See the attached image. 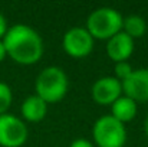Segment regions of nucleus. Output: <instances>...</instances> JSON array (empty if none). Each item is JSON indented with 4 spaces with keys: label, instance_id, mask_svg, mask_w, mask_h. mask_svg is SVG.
Listing matches in <instances>:
<instances>
[{
    "label": "nucleus",
    "instance_id": "6e6552de",
    "mask_svg": "<svg viewBox=\"0 0 148 147\" xmlns=\"http://www.w3.org/2000/svg\"><path fill=\"white\" fill-rule=\"evenodd\" d=\"M121 84L124 95L130 97L135 102L148 101V68L134 69L132 74Z\"/></svg>",
    "mask_w": 148,
    "mask_h": 147
},
{
    "label": "nucleus",
    "instance_id": "a211bd4d",
    "mask_svg": "<svg viewBox=\"0 0 148 147\" xmlns=\"http://www.w3.org/2000/svg\"><path fill=\"white\" fill-rule=\"evenodd\" d=\"M144 133H145V137H147V140H148V114H147V117H145V120H144Z\"/></svg>",
    "mask_w": 148,
    "mask_h": 147
},
{
    "label": "nucleus",
    "instance_id": "f3484780",
    "mask_svg": "<svg viewBox=\"0 0 148 147\" xmlns=\"http://www.w3.org/2000/svg\"><path fill=\"white\" fill-rule=\"evenodd\" d=\"M7 58V53H6V48L3 45V41H0V63Z\"/></svg>",
    "mask_w": 148,
    "mask_h": 147
},
{
    "label": "nucleus",
    "instance_id": "ddd939ff",
    "mask_svg": "<svg viewBox=\"0 0 148 147\" xmlns=\"http://www.w3.org/2000/svg\"><path fill=\"white\" fill-rule=\"evenodd\" d=\"M12 102H13L12 88L6 82L0 81V115L9 111V108L12 107Z\"/></svg>",
    "mask_w": 148,
    "mask_h": 147
},
{
    "label": "nucleus",
    "instance_id": "f257e3e1",
    "mask_svg": "<svg viewBox=\"0 0 148 147\" xmlns=\"http://www.w3.org/2000/svg\"><path fill=\"white\" fill-rule=\"evenodd\" d=\"M7 58L19 65H35L43 56V39L30 26L17 23L7 29L1 39Z\"/></svg>",
    "mask_w": 148,
    "mask_h": 147
},
{
    "label": "nucleus",
    "instance_id": "dca6fc26",
    "mask_svg": "<svg viewBox=\"0 0 148 147\" xmlns=\"http://www.w3.org/2000/svg\"><path fill=\"white\" fill-rule=\"evenodd\" d=\"M7 29H9L7 20H6V17L3 16V13L0 12V41H1V39L4 38V35H6Z\"/></svg>",
    "mask_w": 148,
    "mask_h": 147
},
{
    "label": "nucleus",
    "instance_id": "f03ea898",
    "mask_svg": "<svg viewBox=\"0 0 148 147\" xmlns=\"http://www.w3.org/2000/svg\"><path fill=\"white\" fill-rule=\"evenodd\" d=\"M69 90V79L60 66H46L35 81L36 95L40 97L48 105L62 101Z\"/></svg>",
    "mask_w": 148,
    "mask_h": 147
},
{
    "label": "nucleus",
    "instance_id": "2eb2a0df",
    "mask_svg": "<svg viewBox=\"0 0 148 147\" xmlns=\"http://www.w3.org/2000/svg\"><path fill=\"white\" fill-rule=\"evenodd\" d=\"M69 147H95L89 140H86V139H76V140H73L72 143H71V146Z\"/></svg>",
    "mask_w": 148,
    "mask_h": 147
},
{
    "label": "nucleus",
    "instance_id": "423d86ee",
    "mask_svg": "<svg viewBox=\"0 0 148 147\" xmlns=\"http://www.w3.org/2000/svg\"><path fill=\"white\" fill-rule=\"evenodd\" d=\"M95 46V39L91 36V33L81 26L71 28L65 32L62 38V48L63 50L75 59H84L86 58Z\"/></svg>",
    "mask_w": 148,
    "mask_h": 147
},
{
    "label": "nucleus",
    "instance_id": "20e7f679",
    "mask_svg": "<svg viewBox=\"0 0 148 147\" xmlns=\"http://www.w3.org/2000/svg\"><path fill=\"white\" fill-rule=\"evenodd\" d=\"M92 137L98 147H124L127 143L125 124L115 120L111 114L102 115L94 123Z\"/></svg>",
    "mask_w": 148,
    "mask_h": 147
},
{
    "label": "nucleus",
    "instance_id": "39448f33",
    "mask_svg": "<svg viewBox=\"0 0 148 147\" xmlns=\"http://www.w3.org/2000/svg\"><path fill=\"white\" fill-rule=\"evenodd\" d=\"M29 137L25 121L10 112L0 115V147H22Z\"/></svg>",
    "mask_w": 148,
    "mask_h": 147
},
{
    "label": "nucleus",
    "instance_id": "f8f14e48",
    "mask_svg": "<svg viewBox=\"0 0 148 147\" xmlns=\"http://www.w3.org/2000/svg\"><path fill=\"white\" fill-rule=\"evenodd\" d=\"M122 32L134 41L140 39L147 32V22L144 20V17H141L138 14H130V16L124 17Z\"/></svg>",
    "mask_w": 148,
    "mask_h": 147
},
{
    "label": "nucleus",
    "instance_id": "9d476101",
    "mask_svg": "<svg viewBox=\"0 0 148 147\" xmlns=\"http://www.w3.org/2000/svg\"><path fill=\"white\" fill-rule=\"evenodd\" d=\"M20 114H22V120H25V121L39 123L48 114V104L40 97H38L36 94L29 95L27 98L23 99V102L20 105Z\"/></svg>",
    "mask_w": 148,
    "mask_h": 147
},
{
    "label": "nucleus",
    "instance_id": "4468645a",
    "mask_svg": "<svg viewBox=\"0 0 148 147\" xmlns=\"http://www.w3.org/2000/svg\"><path fill=\"white\" fill-rule=\"evenodd\" d=\"M114 71H115V75H114V77H115L119 82H124V81L132 74L134 68L130 65V62H118V63H115Z\"/></svg>",
    "mask_w": 148,
    "mask_h": 147
},
{
    "label": "nucleus",
    "instance_id": "1a4fd4ad",
    "mask_svg": "<svg viewBox=\"0 0 148 147\" xmlns=\"http://www.w3.org/2000/svg\"><path fill=\"white\" fill-rule=\"evenodd\" d=\"M134 39H131L122 30L106 41V55L115 63L128 62V59L134 53Z\"/></svg>",
    "mask_w": 148,
    "mask_h": 147
},
{
    "label": "nucleus",
    "instance_id": "0eeeda50",
    "mask_svg": "<svg viewBox=\"0 0 148 147\" xmlns=\"http://www.w3.org/2000/svg\"><path fill=\"white\" fill-rule=\"evenodd\" d=\"M91 94L99 105H112L122 95V84L115 77H101L94 82Z\"/></svg>",
    "mask_w": 148,
    "mask_h": 147
},
{
    "label": "nucleus",
    "instance_id": "9b49d317",
    "mask_svg": "<svg viewBox=\"0 0 148 147\" xmlns=\"http://www.w3.org/2000/svg\"><path fill=\"white\" fill-rule=\"evenodd\" d=\"M137 112H138L137 102L124 94L111 105V115L122 124L132 121L135 118Z\"/></svg>",
    "mask_w": 148,
    "mask_h": 147
},
{
    "label": "nucleus",
    "instance_id": "7ed1b4c3",
    "mask_svg": "<svg viewBox=\"0 0 148 147\" xmlns=\"http://www.w3.org/2000/svg\"><path fill=\"white\" fill-rule=\"evenodd\" d=\"M124 17L114 7H98L92 10L86 19L85 29L91 33L94 39L109 41L112 36L122 30Z\"/></svg>",
    "mask_w": 148,
    "mask_h": 147
}]
</instances>
